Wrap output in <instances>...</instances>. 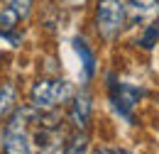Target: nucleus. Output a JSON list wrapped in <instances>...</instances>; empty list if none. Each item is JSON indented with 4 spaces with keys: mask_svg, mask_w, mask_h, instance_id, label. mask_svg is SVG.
I'll list each match as a JSON object with an SVG mask.
<instances>
[{
    "mask_svg": "<svg viewBox=\"0 0 159 154\" xmlns=\"http://www.w3.org/2000/svg\"><path fill=\"white\" fill-rule=\"evenodd\" d=\"M10 5H12V7L20 12V17H22V20L27 17V15H30V10H32V0H12Z\"/></svg>",
    "mask_w": 159,
    "mask_h": 154,
    "instance_id": "nucleus-12",
    "label": "nucleus"
},
{
    "mask_svg": "<svg viewBox=\"0 0 159 154\" xmlns=\"http://www.w3.org/2000/svg\"><path fill=\"white\" fill-rule=\"evenodd\" d=\"M71 96H74V88L64 78H39L30 91L32 105L37 110H54L57 105L66 103Z\"/></svg>",
    "mask_w": 159,
    "mask_h": 154,
    "instance_id": "nucleus-1",
    "label": "nucleus"
},
{
    "mask_svg": "<svg viewBox=\"0 0 159 154\" xmlns=\"http://www.w3.org/2000/svg\"><path fill=\"white\" fill-rule=\"evenodd\" d=\"M96 154H132V152H127V149H118V147H103V149H98Z\"/></svg>",
    "mask_w": 159,
    "mask_h": 154,
    "instance_id": "nucleus-13",
    "label": "nucleus"
},
{
    "mask_svg": "<svg viewBox=\"0 0 159 154\" xmlns=\"http://www.w3.org/2000/svg\"><path fill=\"white\" fill-rule=\"evenodd\" d=\"M74 49H76V54L81 57V64H83V74H86V78H93V76H96V54L91 52L88 42H86V39H81V37H76V39H74Z\"/></svg>",
    "mask_w": 159,
    "mask_h": 154,
    "instance_id": "nucleus-7",
    "label": "nucleus"
},
{
    "mask_svg": "<svg viewBox=\"0 0 159 154\" xmlns=\"http://www.w3.org/2000/svg\"><path fill=\"white\" fill-rule=\"evenodd\" d=\"M157 39H159V25H149V27L144 29V34L137 39V44L142 49H152V47L157 44Z\"/></svg>",
    "mask_w": 159,
    "mask_h": 154,
    "instance_id": "nucleus-11",
    "label": "nucleus"
},
{
    "mask_svg": "<svg viewBox=\"0 0 159 154\" xmlns=\"http://www.w3.org/2000/svg\"><path fill=\"white\" fill-rule=\"evenodd\" d=\"M15 96H17V91H15L12 83H2V86H0V117L7 115V113L12 110V105H15Z\"/></svg>",
    "mask_w": 159,
    "mask_h": 154,
    "instance_id": "nucleus-9",
    "label": "nucleus"
},
{
    "mask_svg": "<svg viewBox=\"0 0 159 154\" xmlns=\"http://www.w3.org/2000/svg\"><path fill=\"white\" fill-rule=\"evenodd\" d=\"M91 110H93V103H91V96L83 91L76 96L74 105H71V122L76 127H86L88 120H91Z\"/></svg>",
    "mask_w": 159,
    "mask_h": 154,
    "instance_id": "nucleus-5",
    "label": "nucleus"
},
{
    "mask_svg": "<svg viewBox=\"0 0 159 154\" xmlns=\"http://www.w3.org/2000/svg\"><path fill=\"white\" fill-rule=\"evenodd\" d=\"M86 147H88V137L86 135H74L66 142L64 154H86Z\"/></svg>",
    "mask_w": 159,
    "mask_h": 154,
    "instance_id": "nucleus-10",
    "label": "nucleus"
},
{
    "mask_svg": "<svg viewBox=\"0 0 159 154\" xmlns=\"http://www.w3.org/2000/svg\"><path fill=\"white\" fill-rule=\"evenodd\" d=\"M20 12L12 7V5H5L0 10V34H10L17 25H20Z\"/></svg>",
    "mask_w": 159,
    "mask_h": 154,
    "instance_id": "nucleus-8",
    "label": "nucleus"
},
{
    "mask_svg": "<svg viewBox=\"0 0 159 154\" xmlns=\"http://www.w3.org/2000/svg\"><path fill=\"white\" fill-rule=\"evenodd\" d=\"M127 10L135 20H152L159 15V0H127Z\"/></svg>",
    "mask_w": 159,
    "mask_h": 154,
    "instance_id": "nucleus-6",
    "label": "nucleus"
},
{
    "mask_svg": "<svg viewBox=\"0 0 159 154\" xmlns=\"http://www.w3.org/2000/svg\"><path fill=\"white\" fill-rule=\"evenodd\" d=\"M20 110L7 122L5 139H2V152L5 154H30V137L25 132V122H20Z\"/></svg>",
    "mask_w": 159,
    "mask_h": 154,
    "instance_id": "nucleus-4",
    "label": "nucleus"
},
{
    "mask_svg": "<svg viewBox=\"0 0 159 154\" xmlns=\"http://www.w3.org/2000/svg\"><path fill=\"white\" fill-rule=\"evenodd\" d=\"M125 27V2L122 0H98L96 2V29L100 37L115 39Z\"/></svg>",
    "mask_w": 159,
    "mask_h": 154,
    "instance_id": "nucleus-2",
    "label": "nucleus"
},
{
    "mask_svg": "<svg viewBox=\"0 0 159 154\" xmlns=\"http://www.w3.org/2000/svg\"><path fill=\"white\" fill-rule=\"evenodd\" d=\"M139 96H142V91H139L137 86H130V83H113L110 86V103H113V108L125 120H130V122H135L132 108L137 105Z\"/></svg>",
    "mask_w": 159,
    "mask_h": 154,
    "instance_id": "nucleus-3",
    "label": "nucleus"
}]
</instances>
